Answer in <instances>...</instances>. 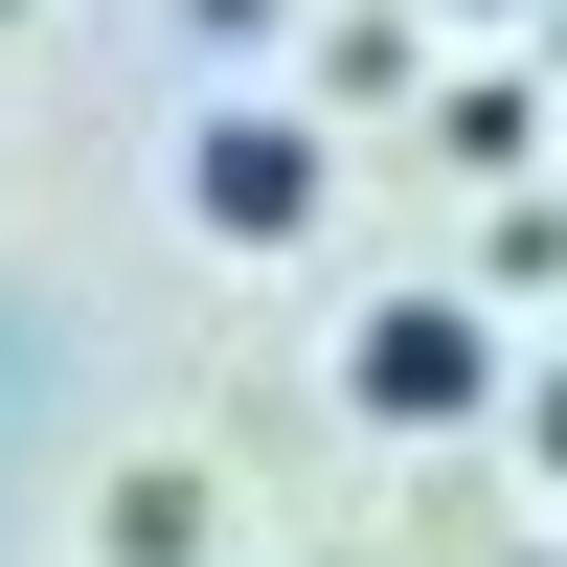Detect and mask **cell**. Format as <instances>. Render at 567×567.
Here are the masks:
<instances>
[{
    "label": "cell",
    "instance_id": "cell-1",
    "mask_svg": "<svg viewBox=\"0 0 567 567\" xmlns=\"http://www.w3.org/2000/svg\"><path fill=\"white\" fill-rule=\"evenodd\" d=\"M341 386L386 409V432H454V409L499 386V341H477V296H386V318L341 341Z\"/></svg>",
    "mask_w": 567,
    "mask_h": 567
},
{
    "label": "cell",
    "instance_id": "cell-2",
    "mask_svg": "<svg viewBox=\"0 0 567 567\" xmlns=\"http://www.w3.org/2000/svg\"><path fill=\"white\" fill-rule=\"evenodd\" d=\"M182 205H205L227 250H296V227H318V136L296 114H205V136H182Z\"/></svg>",
    "mask_w": 567,
    "mask_h": 567
}]
</instances>
